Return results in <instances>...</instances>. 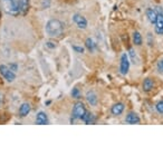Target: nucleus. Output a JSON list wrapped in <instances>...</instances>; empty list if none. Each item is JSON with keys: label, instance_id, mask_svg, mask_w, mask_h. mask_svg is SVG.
<instances>
[{"label": "nucleus", "instance_id": "obj_8", "mask_svg": "<svg viewBox=\"0 0 163 164\" xmlns=\"http://www.w3.org/2000/svg\"><path fill=\"white\" fill-rule=\"evenodd\" d=\"M36 123L38 125H46L48 124V117L44 112H39L36 116Z\"/></svg>", "mask_w": 163, "mask_h": 164}, {"label": "nucleus", "instance_id": "obj_3", "mask_svg": "<svg viewBox=\"0 0 163 164\" xmlns=\"http://www.w3.org/2000/svg\"><path fill=\"white\" fill-rule=\"evenodd\" d=\"M0 74H1V76L7 82H9V83H11V82H14L16 79V73L12 72L11 69L6 65L0 66Z\"/></svg>", "mask_w": 163, "mask_h": 164}, {"label": "nucleus", "instance_id": "obj_20", "mask_svg": "<svg viewBox=\"0 0 163 164\" xmlns=\"http://www.w3.org/2000/svg\"><path fill=\"white\" fill-rule=\"evenodd\" d=\"M72 96L74 97V98H76V99H78L79 97H81V94H79L78 88H73V90H72Z\"/></svg>", "mask_w": 163, "mask_h": 164}, {"label": "nucleus", "instance_id": "obj_13", "mask_svg": "<svg viewBox=\"0 0 163 164\" xmlns=\"http://www.w3.org/2000/svg\"><path fill=\"white\" fill-rule=\"evenodd\" d=\"M86 99H87L88 104H91L92 106H95L97 104V95L94 92H88L86 94Z\"/></svg>", "mask_w": 163, "mask_h": 164}, {"label": "nucleus", "instance_id": "obj_15", "mask_svg": "<svg viewBox=\"0 0 163 164\" xmlns=\"http://www.w3.org/2000/svg\"><path fill=\"white\" fill-rule=\"evenodd\" d=\"M29 10V0H20V14L26 15Z\"/></svg>", "mask_w": 163, "mask_h": 164}, {"label": "nucleus", "instance_id": "obj_18", "mask_svg": "<svg viewBox=\"0 0 163 164\" xmlns=\"http://www.w3.org/2000/svg\"><path fill=\"white\" fill-rule=\"evenodd\" d=\"M85 46H86V48H87L91 53L92 51H94V49H95V44H94L93 39H91V38L86 39V42H85Z\"/></svg>", "mask_w": 163, "mask_h": 164}, {"label": "nucleus", "instance_id": "obj_21", "mask_svg": "<svg viewBox=\"0 0 163 164\" xmlns=\"http://www.w3.org/2000/svg\"><path fill=\"white\" fill-rule=\"evenodd\" d=\"M157 68L159 73H163V58H161L157 64Z\"/></svg>", "mask_w": 163, "mask_h": 164}, {"label": "nucleus", "instance_id": "obj_25", "mask_svg": "<svg viewBox=\"0 0 163 164\" xmlns=\"http://www.w3.org/2000/svg\"><path fill=\"white\" fill-rule=\"evenodd\" d=\"M2 101H3V97H2V95L0 94V106H1V104H2Z\"/></svg>", "mask_w": 163, "mask_h": 164}, {"label": "nucleus", "instance_id": "obj_17", "mask_svg": "<svg viewBox=\"0 0 163 164\" xmlns=\"http://www.w3.org/2000/svg\"><path fill=\"white\" fill-rule=\"evenodd\" d=\"M82 121H84L86 124H92V123L95 122V117H94V115L92 113H86L84 114V116L82 117Z\"/></svg>", "mask_w": 163, "mask_h": 164}, {"label": "nucleus", "instance_id": "obj_4", "mask_svg": "<svg viewBox=\"0 0 163 164\" xmlns=\"http://www.w3.org/2000/svg\"><path fill=\"white\" fill-rule=\"evenodd\" d=\"M86 113V108H85V105L81 102L76 103L74 105V108H73V117L76 119H82V117L84 116V114Z\"/></svg>", "mask_w": 163, "mask_h": 164}, {"label": "nucleus", "instance_id": "obj_7", "mask_svg": "<svg viewBox=\"0 0 163 164\" xmlns=\"http://www.w3.org/2000/svg\"><path fill=\"white\" fill-rule=\"evenodd\" d=\"M155 33L159 35H163V15L157 14V20H155Z\"/></svg>", "mask_w": 163, "mask_h": 164}, {"label": "nucleus", "instance_id": "obj_1", "mask_svg": "<svg viewBox=\"0 0 163 164\" xmlns=\"http://www.w3.org/2000/svg\"><path fill=\"white\" fill-rule=\"evenodd\" d=\"M46 33L49 37H59L64 31V25L58 19H50L46 24Z\"/></svg>", "mask_w": 163, "mask_h": 164}, {"label": "nucleus", "instance_id": "obj_24", "mask_svg": "<svg viewBox=\"0 0 163 164\" xmlns=\"http://www.w3.org/2000/svg\"><path fill=\"white\" fill-rule=\"evenodd\" d=\"M46 46L48 48H50V49H54L55 47H56V42H46Z\"/></svg>", "mask_w": 163, "mask_h": 164}, {"label": "nucleus", "instance_id": "obj_2", "mask_svg": "<svg viewBox=\"0 0 163 164\" xmlns=\"http://www.w3.org/2000/svg\"><path fill=\"white\" fill-rule=\"evenodd\" d=\"M3 10L11 16H18L20 14V0H0Z\"/></svg>", "mask_w": 163, "mask_h": 164}, {"label": "nucleus", "instance_id": "obj_19", "mask_svg": "<svg viewBox=\"0 0 163 164\" xmlns=\"http://www.w3.org/2000/svg\"><path fill=\"white\" fill-rule=\"evenodd\" d=\"M155 108H157V113L163 114V99H162V101L159 102V103H157V106H155Z\"/></svg>", "mask_w": 163, "mask_h": 164}, {"label": "nucleus", "instance_id": "obj_11", "mask_svg": "<svg viewBox=\"0 0 163 164\" xmlns=\"http://www.w3.org/2000/svg\"><path fill=\"white\" fill-rule=\"evenodd\" d=\"M146 17H148L149 21L151 22V24H155V20H157V11L152 8H149L146 10Z\"/></svg>", "mask_w": 163, "mask_h": 164}, {"label": "nucleus", "instance_id": "obj_14", "mask_svg": "<svg viewBox=\"0 0 163 164\" xmlns=\"http://www.w3.org/2000/svg\"><path fill=\"white\" fill-rule=\"evenodd\" d=\"M142 87H143V90H144V92H151L154 87L153 81H152L151 78H146V79H144Z\"/></svg>", "mask_w": 163, "mask_h": 164}, {"label": "nucleus", "instance_id": "obj_26", "mask_svg": "<svg viewBox=\"0 0 163 164\" xmlns=\"http://www.w3.org/2000/svg\"><path fill=\"white\" fill-rule=\"evenodd\" d=\"M0 18H1V12H0Z\"/></svg>", "mask_w": 163, "mask_h": 164}, {"label": "nucleus", "instance_id": "obj_12", "mask_svg": "<svg viewBox=\"0 0 163 164\" xmlns=\"http://www.w3.org/2000/svg\"><path fill=\"white\" fill-rule=\"evenodd\" d=\"M30 105L28 104V103H24V104L21 105L20 108H19V114H20L21 117H25L27 116L28 114H29V112H30Z\"/></svg>", "mask_w": 163, "mask_h": 164}, {"label": "nucleus", "instance_id": "obj_5", "mask_svg": "<svg viewBox=\"0 0 163 164\" xmlns=\"http://www.w3.org/2000/svg\"><path fill=\"white\" fill-rule=\"evenodd\" d=\"M130 70V59L126 54H122L121 63H120V73L122 75H126Z\"/></svg>", "mask_w": 163, "mask_h": 164}, {"label": "nucleus", "instance_id": "obj_16", "mask_svg": "<svg viewBox=\"0 0 163 164\" xmlns=\"http://www.w3.org/2000/svg\"><path fill=\"white\" fill-rule=\"evenodd\" d=\"M133 42H134L136 46L142 45L143 39H142V36H141V34H140L139 31H134V33H133Z\"/></svg>", "mask_w": 163, "mask_h": 164}, {"label": "nucleus", "instance_id": "obj_9", "mask_svg": "<svg viewBox=\"0 0 163 164\" xmlns=\"http://www.w3.org/2000/svg\"><path fill=\"white\" fill-rule=\"evenodd\" d=\"M125 122L129 123V124H139L141 122V119L135 113H129L125 117Z\"/></svg>", "mask_w": 163, "mask_h": 164}, {"label": "nucleus", "instance_id": "obj_22", "mask_svg": "<svg viewBox=\"0 0 163 164\" xmlns=\"http://www.w3.org/2000/svg\"><path fill=\"white\" fill-rule=\"evenodd\" d=\"M73 49L76 51V53H78V54H83L84 53V48L81 47V46H76V45H73Z\"/></svg>", "mask_w": 163, "mask_h": 164}, {"label": "nucleus", "instance_id": "obj_6", "mask_svg": "<svg viewBox=\"0 0 163 164\" xmlns=\"http://www.w3.org/2000/svg\"><path fill=\"white\" fill-rule=\"evenodd\" d=\"M73 21L81 29H85V28L87 27V20H86V18L83 17L82 15H79V14H75V15L73 16Z\"/></svg>", "mask_w": 163, "mask_h": 164}, {"label": "nucleus", "instance_id": "obj_10", "mask_svg": "<svg viewBox=\"0 0 163 164\" xmlns=\"http://www.w3.org/2000/svg\"><path fill=\"white\" fill-rule=\"evenodd\" d=\"M124 107H125V106H124L123 103H116V104H114L112 106V110H111V112H112L113 115L117 116V115H121V114L123 113Z\"/></svg>", "mask_w": 163, "mask_h": 164}, {"label": "nucleus", "instance_id": "obj_23", "mask_svg": "<svg viewBox=\"0 0 163 164\" xmlns=\"http://www.w3.org/2000/svg\"><path fill=\"white\" fill-rule=\"evenodd\" d=\"M8 67H9V68L11 69V70H12L14 73H16L17 70H18V66H17V64H10V65L8 66Z\"/></svg>", "mask_w": 163, "mask_h": 164}]
</instances>
